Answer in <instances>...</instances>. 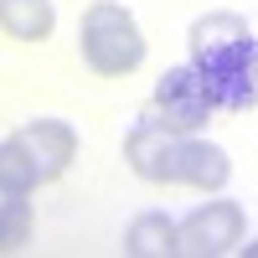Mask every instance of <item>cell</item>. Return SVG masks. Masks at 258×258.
<instances>
[{"label":"cell","mask_w":258,"mask_h":258,"mask_svg":"<svg viewBox=\"0 0 258 258\" xmlns=\"http://www.w3.org/2000/svg\"><path fill=\"white\" fill-rule=\"evenodd\" d=\"M78 47L98 78H129L145 62V31L119 0H93L78 21Z\"/></svg>","instance_id":"1"},{"label":"cell","mask_w":258,"mask_h":258,"mask_svg":"<svg viewBox=\"0 0 258 258\" xmlns=\"http://www.w3.org/2000/svg\"><path fill=\"white\" fill-rule=\"evenodd\" d=\"M212 114H217V103L207 93V78L191 68V62L165 68L160 83H155V93H150V103H145V119H155L160 129H170V135H202Z\"/></svg>","instance_id":"2"},{"label":"cell","mask_w":258,"mask_h":258,"mask_svg":"<svg viewBox=\"0 0 258 258\" xmlns=\"http://www.w3.org/2000/svg\"><path fill=\"white\" fill-rule=\"evenodd\" d=\"M248 47H253V31H248V21L232 16V11H207V16L191 21V31H186L191 68L207 78V88L238 68V57H243Z\"/></svg>","instance_id":"3"},{"label":"cell","mask_w":258,"mask_h":258,"mask_svg":"<svg viewBox=\"0 0 258 258\" xmlns=\"http://www.w3.org/2000/svg\"><path fill=\"white\" fill-rule=\"evenodd\" d=\"M181 227V253L191 258H222V253H238L243 248V232H248V217H243V207L238 202H202L197 212H191Z\"/></svg>","instance_id":"4"},{"label":"cell","mask_w":258,"mask_h":258,"mask_svg":"<svg viewBox=\"0 0 258 258\" xmlns=\"http://www.w3.org/2000/svg\"><path fill=\"white\" fill-rule=\"evenodd\" d=\"M176 150H181V135H170V129L140 114V124L124 140V165L150 186H176Z\"/></svg>","instance_id":"5"},{"label":"cell","mask_w":258,"mask_h":258,"mask_svg":"<svg viewBox=\"0 0 258 258\" xmlns=\"http://www.w3.org/2000/svg\"><path fill=\"white\" fill-rule=\"evenodd\" d=\"M11 140L26 150V160L36 165L41 186L68 176V165L78 160V135H73V124H62V119H31V124H21Z\"/></svg>","instance_id":"6"},{"label":"cell","mask_w":258,"mask_h":258,"mask_svg":"<svg viewBox=\"0 0 258 258\" xmlns=\"http://www.w3.org/2000/svg\"><path fill=\"white\" fill-rule=\"evenodd\" d=\"M232 176V160L222 145L212 140H197V135H181V150H176V186H191V191H222Z\"/></svg>","instance_id":"7"},{"label":"cell","mask_w":258,"mask_h":258,"mask_svg":"<svg viewBox=\"0 0 258 258\" xmlns=\"http://www.w3.org/2000/svg\"><path fill=\"white\" fill-rule=\"evenodd\" d=\"M124 253L129 258H170V253H181V227L165 212H140L124 227Z\"/></svg>","instance_id":"8"},{"label":"cell","mask_w":258,"mask_h":258,"mask_svg":"<svg viewBox=\"0 0 258 258\" xmlns=\"http://www.w3.org/2000/svg\"><path fill=\"white\" fill-rule=\"evenodd\" d=\"M207 93H212V103H217V109H227V114L258 109V41L238 57V68H232L227 78H217Z\"/></svg>","instance_id":"9"},{"label":"cell","mask_w":258,"mask_h":258,"mask_svg":"<svg viewBox=\"0 0 258 258\" xmlns=\"http://www.w3.org/2000/svg\"><path fill=\"white\" fill-rule=\"evenodd\" d=\"M57 26L52 0H0V31L11 41H47Z\"/></svg>","instance_id":"10"},{"label":"cell","mask_w":258,"mask_h":258,"mask_svg":"<svg viewBox=\"0 0 258 258\" xmlns=\"http://www.w3.org/2000/svg\"><path fill=\"white\" fill-rule=\"evenodd\" d=\"M41 181H36V165L26 160V150L16 140H0V197H31Z\"/></svg>","instance_id":"11"},{"label":"cell","mask_w":258,"mask_h":258,"mask_svg":"<svg viewBox=\"0 0 258 258\" xmlns=\"http://www.w3.org/2000/svg\"><path fill=\"white\" fill-rule=\"evenodd\" d=\"M31 243V202L0 197V253H21Z\"/></svg>","instance_id":"12"},{"label":"cell","mask_w":258,"mask_h":258,"mask_svg":"<svg viewBox=\"0 0 258 258\" xmlns=\"http://www.w3.org/2000/svg\"><path fill=\"white\" fill-rule=\"evenodd\" d=\"M243 253H248V258H258V243H243Z\"/></svg>","instance_id":"13"}]
</instances>
